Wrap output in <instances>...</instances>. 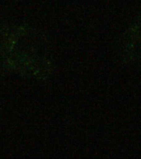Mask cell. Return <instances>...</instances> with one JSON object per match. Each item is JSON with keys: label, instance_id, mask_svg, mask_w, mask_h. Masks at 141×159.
Wrapping results in <instances>:
<instances>
[{"label": "cell", "instance_id": "1", "mask_svg": "<svg viewBox=\"0 0 141 159\" xmlns=\"http://www.w3.org/2000/svg\"><path fill=\"white\" fill-rule=\"evenodd\" d=\"M124 54L130 61L141 64V17L134 22L126 33Z\"/></svg>", "mask_w": 141, "mask_h": 159}]
</instances>
